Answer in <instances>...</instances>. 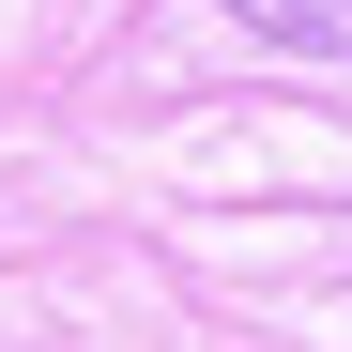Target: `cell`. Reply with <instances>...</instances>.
I'll return each mask as SVG.
<instances>
[{
  "instance_id": "obj_1",
  "label": "cell",
  "mask_w": 352,
  "mask_h": 352,
  "mask_svg": "<svg viewBox=\"0 0 352 352\" xmlns=\"http://www.w3.org/2000/svg\"><path fill=\"white\" fill-rule=\"evenodd\" d=\"M261 31H291V46H352V0H245Z\"/></svg>"
}]
</instances>
